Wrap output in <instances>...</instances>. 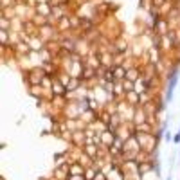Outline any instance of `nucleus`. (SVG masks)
<instances>
[{"instance_id": "obj_1", "label": "nucleus", "mask_w": 180, "mask_h": 180, "mask_svg": "<svg viewBox=\"0 0 180 180\" xmlns=\"http://www.w3.org/2000/svg\"><path fill=\"white\" fill-rule=\"evenodd\" d=\"M128 78H130L132 81H135V79H137V70H130V72H128Z\"/></svg>"}, {"instance_id": "obj_2", "label": "nucleus", "mask_w": 180, "mask_h": 180, "mask_svg": "<svg viewBox=\"0 0 180 180\" xmlns=\"http://www.w3.org/2000/svg\"><path fill=\"white\" fill-rule=\"evenodd\" d=\"M115 76H117V78H123V76H124V70H123L121 67H119V69H115Z\"/></svg>"}]
</instances>
